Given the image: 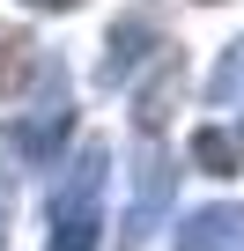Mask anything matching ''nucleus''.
Listing matches in <instances>:
<instances>
[{
    "mask_svg": "<svg viewBox=\"0 0 244 251\" xmlns=\"http://www.w3.org/2000/svg\"><path fill=\"white\" fill-rule=\"evenodd\" d=\"M148 45H163L156 23H148V15H126V23L111 30V45H104V81H126L134 59H148Z\"/></svg>",
    "mask_w": 244,
    "mask_h": 251,
    "instance_id": "39448f33",
    "label": "nucleus"
},
{
    "mask_svg": "<svg viewBox=\"0 0 244 251\" xmlns=\"http://www.w3.org/2000/svg\"><path fill=\"white\" fill-rule=\"evenodd\" d=\"M207 96H215V103H244V45H229V59L215 67V81H207Z\"/></svg>",
    "mask_w": 244,
    "mask_h": 251,
    "instance_id": "6e6552de",
    "label": "nucleus"
},
{
    "mask_svg": "<svg viewBox=\"0 0 244 251\" xmlns=\"http://www.w3.org/2000/svg\"><path fill=\"white\" fill-rule=\"evenodd\" d=\"M170 177H178V170H170V163L148 148V155H141V185H134V207H126V244H134V251L156 236V222H163V207H170Z\"/></svg>",
    "mask_w": 244,
    "mask_h": 251,
    "instance_id": "7ed1b4c3",
    "label": "nucleus"
},
{
    "mask_svg": "<svg viewBox=\"0 0 244 251\" xmlns=\"http://www.w3.org/2000/svg\"><path fill=\"white\" fill-rule=\"evenodd\" d=\"M30 8H45V15H59V8H74V0H30Z\"/></svg>",
    "mask_w": 244,
    "mask_h": 251,
    "instance_id": "1a4fd4ad",
    "label": "nucleus"
},
{
    "mask_svg": "<svg viewBox=\"0 0 244 251\" xmlns=\"http://www.w3.org/2000/svg\"><path fill=\"white\" fill-rule=\"evenodd\" d=\"M178 251H244V207H200V214H185Z\"/></svg>",
    "mask_w": 244,
    "mask_h": 251,
    "instance_id": "20e7f679",
    "label": "nucleus"
},
{
    "mask_svg": "<svg viewBox=\"0 0 244 251\" xmlns=\"http://www.w3.org/2000/svg\"><path fill=\"white\" fill-rule=\"evenodd\" d=\"M67 126H74L67 74H59V67H45V89H37L30 118L15 126V148H23V163H52V155H59V141H67Z\"/></svg>",
    "mask_w": 244,
    "mask_h": 251,
    "instance_id": "f03ea898",
    "label": "nucleus"
},
{
    "mask_svg": "<svg viewBox=\"0 0 244 251\" xmlns=\"http://www.w3.org/2000/svg\"><path fill=\"white\" fill-rule=\"evenodd\" d=\"M104 141H81V155L67 163L59 192H52V244L45 251H96L104 229Z\"/></svg>",
    "mask_w": 244,
    "mask_h": 251,
    "instance_id": "f257e3e1",
    "label": "nucleus"
},
{
    "mask_svg": "<svg viewBox=\"0 0 244 251\" xmlns=\"http://www.w3.org/2000/svg\"><path fill=\"white\" fill-rule=\"evenodd\" d=\"M192 163H200L207 177H229V170H237V141L207 126V133H192Z\"/></svg>",
    "mask_w": 244,
    "mask_h": 251,
    "instance_id": "0eeeda50",
    "label": "nucleus"
},
{
    "mask_svg": "<svg viewBox=\"0 0 244 251\" xmlns=\"http://www.w3.org/2000/svg\"><path fill=\"white\" fill-rule=\"evenodd\" d=\"M30 37L15 30V23H0V96H8V89H23V74H30Z\"/></svg>",
    "mask_w": 244,
    "mask_h": 251,
    "instance_id": "423d86ee",
    "label": "nucleus"
}]
</instances>
